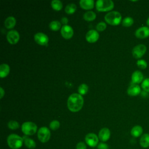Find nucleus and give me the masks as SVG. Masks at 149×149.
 Wrapping results in <instances>:
<instances>
[{
  "instance_id": "obj_3",
  "label": "nucleus",
  "mask_w": 149,
  "mask_h": 149,
  "mask_svg": "<svg viewBox=\"0 0 149 149\" xmlns=\"http://www.w3.org/2000/svg\"><path fill=\"white\" fill-rule=\"evenodd\" d=\"M105 20L107 23L112 26L119 24L122 20L121 14L117 11H111L105 15Z\"/></svg>"
},
{
  "instance_id": "obj_31",
  "label": "nucleus",
  "mask_w": 149,
  "mask_h": 149,
  "mask_svg": "<svg viewBox=\"0 0 149 149\" xmlns=\"http://www.w3.org/2000/svg\"><path fill=\"white\" fill-rule=\"evenodd\" d=\"M60 126V123L57 120H54L49 123V128L52 130H57Z\"/></svg>"
},
{
  "instance_id": "obj_8",
  "label": "nucleus",
  "mask_w": 149,
  "mask_h": 149,
  "mask_svg": "<svg viewBox=\"0 0 149 149\" xmlns=\"http://www.w3.org/2000/svg\"><path fill=\"white\" fill-rule=\"evenodd\" d=\"M98 139L99 138L95 133H90L86 134L85 137V141L87 144L90 147H94L98 145Z\"/></svg>"
},
{
  "instance_id": "obj_18",
  "label": "nucleus",
  "mask_w": 149,
  "mask_h": 149,
  "mask_svg": "<svg viewBox=\"0 0 149 149\" xmlns=\"http://www.w3.org/2000/svg\"><path fill=\"white\" fill-rule=\"evenodd\" d=\"M143 129L140 125H136L132 127L130 131L131 135L134 137H139L142 136Z\"/></svg>"
},
{
  "instance_id": "obj_23",
  "label": "nucleus",
  "mask_w": 149,
  "mask_h": 149,
  "mask_svg": "<svg viewBox=\"0 0 149 149\" xmlns=\"http://www.w3.org/2000/svg\"><path fill=\"white\" fill-rule=\"evenodd\" d=\"M83 18L86 21H88V22L93 21L96 18V14L94 12L91 11V10H89V11L86 12L84 14Z\"/></svg>"
},
{
  "instance_id": "obj_34",
  "label": "nucleus",
  "mask_w": 149,
  "mask_h": 149,
  "mask_svg": "<svg viewBox=\"0 0 149 149\" xmlns=\"http://www.w3.org/2000/svg\"><path fill=\"white\" fill-rule=\"evenodd\" d=\"M76 149H87V147L84 142L80 141L77 144Z\"/></svg>"
},
{
  "instance_id": "obj_27",
  "label": "nucleus",
  "mask_w": 149,
  "mask_h": 149,
  "mask_svg": "<svg viewBox=\"0 0 149 149\" xmlns=\"http://www.w3.org/2000/svg\"><path fill=\"white\" fill-rule=\"evenodd\" d=\"M134 23V20L132 17L127 16L125 17L122 21V24L124 27H130L133 25Z\"/></svg>"
},
{
  "instance_id": "obj_25",
  "label": "nucleus",
  "mask_w": 149,
  "mask_h": 149,
  "mask_svg": "<svg viewBox=\"0 0 149 149\" xmlns=\"http://www.w3.org/2000/svg\"><path fill=\"white\" fill-rule=\"evenodd\" d=\"M49 27L50 29L53 31H58L61 27V23L58 20H54L50 22L49 24Z\"/></svg>"
},
{
  "instance_id": "obj_9",
  "label": "nucleus",
  "mask_w": 149,
  "mask_h": 149,
  "mask_svg": "<svg viewBox=\"0 0 149 149\" xmlns=\"http://www.w3.org/2000/svg\"><path fill=\"white\" fill-rule=\"evenodd\" d=\"M34 38L35 41L41 45H47L49 41L48 36L41 32L36 33L34 35Z\"/></svg>"
},
{
  "instance_id": "obj_10",
  "label": "nucleus",
  "mask_w": 149,
  "mask_h": 149,
  "mask_svg": "<svg viewBox=\"0 0 149 149\" xmlns=\"http://www.w3.org/2000/svg\"><path fill=\"white\" fill-rule=\"evenodd\" d=\"M135 36L140 39H144L149 37V27L142 26L137 29L135 31Z\"/></svg>"
},
{
  "instance_id": "obj_14",
  "label": "nucleus",
  "mask_w": 149,
  "mask_h": 149,
  "mask_svg": "<svg viewBox=\"0 0 149 149\" xmlns=\"http://www.w3.org/2000/svg\"><path fill=\"white\" fill-rule=\"evenodd\" d=\"M141 93L140 87L136 84L132 83L127 90V93L130 96H136Z\"/></svg>"
},
{
  "instance_id": "obj_11",
  "label": "nucleus",
  "mask_w": 149,
  "mask_h": 149,
  "mask_svg": "<svg viewBox=\"0 0 149 149\" xmlns=\"http://www.w3.org/2000/svg\"><path fill=\"white\" fill-rule=\"evenodd\" d=\"M6 38L8 41L11 44H16L20 38L19 33L15 30H12L8 32L6 35Z\"/></svg>"
},
{
  "instance_id": "obj_4",
  "label": "nucleus",
  "mask_w": 149,
  "mask_h": 149,
  "mask_svg": "<svg viewBox=\"0 0 149 149\" xmlns=\"http://www.w3.org/2000/svg\"><path fill=\"white\" fill-rule=\"evenodd\" d=\"M96 9L100 12H107L112 10L114 3L111 0H98L95 3Z\"/></svg>"
},
{
  "instance_id": "obj_24",
  "label": "nucleus",
  "mask_w": 149,
  "mask_h": 149,
  "mask_svg": "<svg viewBox=\"0 0 149 149\" xmlns=\"http://www.w3.org/2000/svg\"><path fill=\"white\" fill-rule=\"evenodd\" d=\"M51 4L52 8L55 10H56V11L61 10L63 7L62 2L59 0H53V1H52Z\"/></svg>"
},
{
  "instance_id": "obj_2",
  "label": "nucleus",
  "mask_w": 149,
  "mask_h": 149,
  "mask_svg": "<svg viewBox=\"0 0 149 149\" xmlns=\"http://www.w3.org/2000/svg\"><path fill=\"white\" fill-rule=\"evenodd\" d=\"M23 137L16 134H11L8 136L7 143L12 149H19L22 147L23 144Z\"/></svg>"
},
{
  "instance_id": "obj_5",
  "label": "nucleus",
  "mask_w": 149,
  "mask_h": 149,
  "mask_svg": "<svg viewBox=\"0 0 149 149\" xmlns=\"http://www.w3.org/2000/svg\"><path fill=\"white\" fill-rule=\"evenodd\" d=\"M37 130V126L32 122H24L22 125V131L26 136L34 134Z\"/></svg>"
},
{
  "instance_id": "obj_33",
  "label": "nucleus",
  "mask_w": 149,
  "mask_h": 149,
  "mask_svg": "<svg viewBox=\"0 0 149 149\" xmlns=\"http://www.w3.org/2000/svg\"><path fill=\"white\" fill-rule=\"evenodd\" d=\"M107 27V24L104 22H101L98 23L96 26V29L99 31H102L105 30Z\"/></svg>"
},
{
  "instance_id": "obj_37",
  "label": "nucleus",
  "mask_w": 149,
  "mask_h": 149,
  "mask_svg": "<svg viewBox=\"0 0 149 149\" xmlns=\"http://www.w3.org/2000/svg\"><path fill=\"white\" fill-rule=\"evenodd\" d=\"M0 91H1V98L2 99L3 97V95H5V91L3 90L2 87H0Z\"/></svg>"
},
{
  "instance_id": "obj_6",
  "label": "nucleus",
  "mask_w": 149,
  "mask_h": 149,
  "mask_svg": "<svg viewBox=\"0 0 149 149\" xmlns=\"http://www.w3.org/2000/svg\"><path fill=\"white\" fill-rule=\"evenodd\" d=\"M37 137L41 142H47L51 137V132L49 129L47 127H40L37 132Z\"/></svg>"
},
{
  "instance_id": "obj_15",
  "label": "nucleus",
  "mask_w": 149,
  "mask_h": 149,
  "mask_svg": "<svg viewBox=\"0 0 149 149\" xmlns=\"http://www.w3.org/2000/svg\"><path fill=\"white\" fill-rule=\"evenodd\" d=\"M131 79L132 83L138 84L140 83H142L144 80L143 74L139 70H136L132 74Z\"/></svg>"
},
{
  "instance_id": "obj_32",
  "label": "nucleus",
  "mask_w": 149,
  "mask_h": 149,
  "mask_svg": "<svg viewBox=\"0 0 149 149\" xmlns=\"http://www.w3.org/2000/svg\"><path fill=\"white\" fill-rule=\"evenodd\" d=\"M137 66L141 69H145L147 67V63L144 59H139L136 62Z\"/></svg>"
},
{
  "instance_id": "obj_16",
  "label": "nucleus",
  "mask_w": 149,
  "mask_h": 149,
  "mask_svg": "<svg viewBox=\"0 0 149 149\" xmlns=\"http://www.w3.org/2000/svg\"><path fill=\"white\" fill-rule=\"evenodd\" d=\"M111 136V132L107 127L101 129L98 133V138L101 141L105 142L108 140Z\"/></svg>"
},
{
  "instance_id": "obj_1",
  "label": "nucleus",
  "mask_w": 149,
  "mask_h": 149,
  "mask_svg": "<svg viewBox=\"0 0 149 149\" xmlns=\"http://www.w3.org/2000/svg\"><path fill=\"white\" fill-rule=\"evenodd\" d=\"M84 104V100L82 96L77 93H73L71 94L68 100V108L73 112L79 111L83 107Z\"/></svg>"
},
{
  "instance_id": "obj_13",
  "label": "nucleus",
  "mask_w": 149,
  "mask_h": 149,
  "mask_svg": "<svg viewBox=\"0 0 149 149\" xmlns=\"http://www.w3.org/2000/svg\"><path fill=\"white\" fill-rule=\"evenodd\" d=\"M99 33L95 30H89L86 35V40L90 43L95 42L99 38Z\"/></svg>"
},
{
  "instance_id": "obj_22",
  "label": "nucleus",
  "mask_w": 149,
  "mask_h": 149,
  "mask_svg": "<svg viewBox=\"0 0 149 149\" xmlns=\"http://www.w3.org/2000/svg\"><path fill=\"white\" fill-rule=\"evenodd\" d=\"M10 72V68L6 63H2L0 66V76L2 78L6 77Z\"/></svg>"
},
{
  "instance_id": "obj_12",
  "label": "nucleus",
  "mask_w": 149,
  "mask_h": 149,
  "mask_svg": "<svg viewBox=\"0 0 149 149\" xmlns=\"http://www.w3.org/2000/svg\"><path fill=\"white\" fill-rule=\"evenodd\" d=\"M62 36L65 39H70L73 35V30L72 27L69 25H63L61 30Z\"/></svg>"
},
{
  "instance_id": "obj_20",
  "label": "nucleus",
  "mask_w": 149,
  "mask_h": 149,
  "mask_svg": "<svg viewBox=\"0 0 149 149\" xmlns=\"http://www.w3.org/2000/svg\"><path fill=\"white\" fill-rule=\"evenodd\" d=\"M16 19L13 16L8 17L4 21V25L6 29H11L13 28L16 24Z\"/></svg>"
},
{
  "instance_id": "obj_29",
  "label": "nucleus",
  "mask_w": 149,
  "mask_h": 149,
  "mask_svg": "<svg viewBox=\"0 0 149 149\" xmlns=\"http://www.w3.org/2000/svg\"><path fill=\"white\" fill-rule=\"evenodd\" d=\"M141 87L143 88V91L147 93H149V78H146L144 79V80L141 83Z\"/></svg>"
},
{
  "instance_id": "obj_17",
  "label": "nucleus",
  "mask_w": 149,
  "mask_h": 149,
  "mask_svg": "<svg viewBox=\"0 0 149 149\" xmlns=\"http://www.w3.org/2000/svg\"><path fill=\"white\" fill-rule=\"evenodd\" d=\"M79 3L81 8L86 10L93 9L94 5L93 0H81L80 1Z\"/></svg>"
},
{
  "instance_id": "obj_38",
  "label": "nucleus",
  "mask_w": 149,
  "mask_h": 149,
  "mask_svg": "<svg viewBox=\"0 0 149 149\" xmlns=\"http://www.w3.org/2000/svg\"><path fill=\"white\" fill-rule=\"evenodd\" d=\"M146 24H147V27H149V17H148V19H147V20H146Z\"/></svg>"
},
{
  "instance_id": "obj_21",
  "label": "nucleus",
  "mask_w": 149,
  "mask_h": 149,
  "mask_svg": "<svg viewBox=\"0 0 149 149\" xmlns=\"http://www.w3.org/2000/svg\"><path fill=\"white\" fill-rule=\"evenodd\" d=\"M140 145L143 148H147L149 147V134H143L140 139Z\"/></svg>"
},
{
  "instance_id": "obj_26",
  "label": "nucleus",
  "mask_w": 149,
  "mask_h": 149,
  "mask_svg": "<svg viewBox=\"0 0 149 149\" xmlns=\"http://www.w3.org/2000/svg\"><path fill=\"white\" fill-rule=\"evenodd\" d=\"M76 5L74 3H69L66 5L65 9V11L67 14H73L76 10Z\"/></svg>"
},
{
  "instance_id": "obj_36",
  "label": "nucleus",
  "mask_w": 149,
  "mask_h": 149,
  "mask_svg": "<svg viewBox=\"0 0 149 149\" xmlns=\"http://www.w3.org/2000/svg\"><path fill=\"white\" fill-rule=\"evenodd\" d=\"M69 20L66 17H63L61 20V23L63 24V25H66V24L68 23Z\"/></svg>"
},
{
  "instance_id": "obj_19",
  "label": "nucleus",
  "mask_w": 149,
  "mask_h": 149,
  "mask_svg": "<svg viewBox=\"0 0 149 149\" xmlns=\"http://www.w3.org/2000/svg\"><path fill=\"white\" fill-rule=\"evenodd\" d=\"M23 142L26 147L30 149H33L36 147V143L34 140L28 137L27 136L23 137Z\"/></svg>"
},
{
  "instance_id": "obj_30",
  "label": "nucleus",
  "mask_w": 149,
  "mask_h": 149,
  "mask_svg": "<svg viewBox=\"0 0 149 149\" xmlns=\"http://www.w3.org/2000/svg\"><path fill=\"white\" fill-rule=\"evenodd\" d=\"M8 127L12 130H16L19 127V123L16 120H10L8 123Z\"/></svg>"
},
{
  "instance_id": "obj_35",
  "label": "nucleus",
  "mask_w": 149,
  "mask_h": 149,
  "mask_svg": "<svg viewBox=\"0 0 149 149\" xmlns=\"http://www.w3.org/2000/svg\"><path fill=\"white\" fill-rule=\"evenodd\" d=\"M98 149H108V146L104 143H100L98 144Z\"/></svg>"
},
{
  "instance_id": "obj_7",
  "label": "nucleus",
  "mask_w": 149,
  "mask_h": 149,
  "mask_svg": "<svg viewBox=\"0 0 149 149\" xmlns=\"http://www.w3.org/2000/svg\"><path fill=\"white\" fill-rule=\"evenodd\" d=\"M147 47L143 44L136 45L132 49V55L136 59L141 58L146 52Z\"/></svg>"
},
{
  "instance_id": "obj_28",
  "label": "nucleus",
  "mask_w": 149,
  "mask_h": 149,
  "mask_svg": "<svg viewBox=\"0 0 149 149\" xmlns=\"http://www.w3.org/2000/svg\"><path fill=\"white\" fill-rule=\"evenodd\" d=\"M88 90V87L86 84H81L78 87V93L79 94L84 95L86 94Z\"/></svg>"
}]
</instances>
